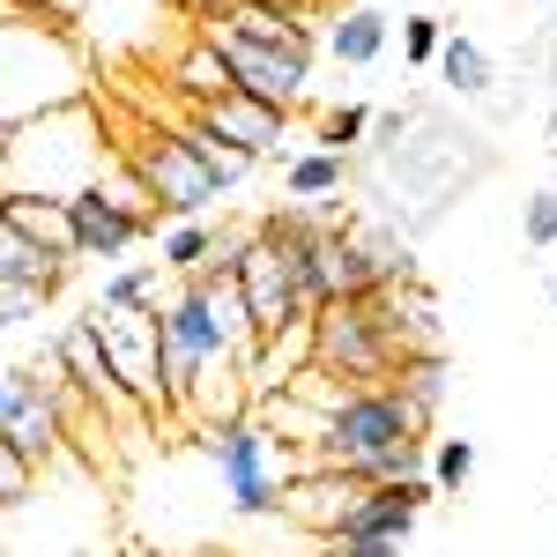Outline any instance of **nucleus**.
<instances>
[{
	"mask_svg": "<svg viewBox=\"0 0 557 557\" xmlns=\"http://www.w3.org/2000/svg\"><path fill=\"white\" fill-rule=\"evenodd\" d=\"M520 238L543 253V246H557V186H543V194H528V209H520Z\"/></svg>",
	"mask_w": 557,
	"mask_h": 557,
	"instance_id": "393cba45",
	"label": "nucleus"
},
{
	"mask_svg": "<svg viewBox=\"0 0 557 557\" xmlns=\"http://www.w3.org/2000/svg\"><path fill=\"white\" fill-rule=\"evenodd\" d=\"M550 305H557V283H550Z\"/></svg>",
	"mask_w": 557,
	"mask_h": 557,
	"instance_id": "c85d7f7f",
	"label": "nucleus"
},
{
	"mask_svg": "<svg viewBox=\"0 0 557 557\" xmlns=\"http://www.w3.org/2000/svg\"><path fill=\"white\" fill-rule=\"evenodd\" d=\"M45 305H52L45 290H23V283H0V312H8V327H15V335H23V327L38 320Z\"/></svg>",
	"mask_w": 557,
	"mask_h": 557,
	"instance_id": "bb28decb",
	"label": "nucleus"
},
{
	"mask_svg": "<svg viewBox=\"0 0 557 557\" xmlns=\"http://www.w3.org/2000/svg\"><path fill=\"white\" fill-rule=\"evenodd\" d=\"M75 275V260L45 253L38 238H23V231H8L0 223V283H23V290H45V298H60V283Z\"/></svg>",
	"mask_w": 557,
	"mask_h": 557,
	"instance_id": "f8f14e48",
	"label": "nucleus"
},
{
	"mask_svg": "<svg viewBox=\"0 0 557 557\" xmlns=\"http://www.w3.org/2000/svg\"><path fill=\"white\" fill-rule=\"evenodd\" d=\"M372 483H357V475H335V469H305L298 483H290V520L298 528H312L320 543H335L343 535V520L357 513V498H364Z\"/></svg>",
	"mask_w": 557,
	"mask_h": 557,
	"instance_id": "9b49d317",
	"label": "nucleus"
},
{
	"mask_svg": "<svg viewBox=\"0 0 557 557\" xmlns=\"http://www.w3.org/2000/svg\"><path fill=\"white\" fill-rule=\"evenodd\" d=\"M372 127H380V112H372V104H335V112H320V127H312V149H335V157H357Z\"/></svg>",
	"mask_w": 557,
	"mask_h": 557,
	"instance_id": "4be33fe9",
	"label": "nucleus"
},
{
	"mask_svg": "<svg viewBox=\"0 0 557 557\" xmlns=\"http://www.w3.org/2000/svg\"><path fill=\"white\" fill-rule=\"evenodd\" d=\"M438 83L454 89V97H469V104H475V97H491V52L454 30V38H446V52H438Z\"/></svg>",
	"mask_w": 557,
	"mask_h": 557,
	"instance_id": "6ab92c4d",
	"label": "nucleus"
},
{
	"mask_svg": "<svg viewBox=\"0 0 557 557\" xmlns=\"http://www.w3.org/2000/svg\"><path fill=\"white\" fill-rule=\"evenodd\" d=\"M401 320L394 298H335L312 312V364L349 386H394L401 372Z\"/></svg>",
	"mask_w": 557,
	"mask_h": 557,
	"instance_id": "f257e3e1",
	"label": "nucleus"
},
{
	"mask_svg": "<svg viewBox=\"0 0 557 557\" xmlns=\"http://www.w3.org/2000/svg\"><path fill=\"white\" fill-rule=\"evenodd\" d=\"M194 120L215 127L223 141H238V149L268 157V164H290V157H298V149H290V112H283V104H260V97H246V89H231V97L201 104Z\"/></svg>",
	"mask_w": 557,
	"mask_h": 557,
	"instance_id": "9d476101",
	"label": "nucleus"
},
{
	"mask_svg": "<svg viewBox=\"0 0 557 557\" xmlns=\"http://www.w3.org/2000/svg\"><path fill=\"white\" fill-rule=\"evenodd\" d=\"M475 475V438H431V483L438 491H461Z\"/></svg>",
	"mask_w": 557,
	"mask_h": 557,
	"instance_id": "b1692460",
	"label": "nucleus"
},
{
	"mask_svg": "<svg viewBox=\"0 0 557 557\" xmlns=\"http://www.w3.org/2000/svg\"><path fill=\"white\" fill-rule=\"evenodd\" d=\"M134 178L149 186V201L164 209V223H209L223 186L201 164V149L186 141V127H157L134 141Z\"/></svg>",
	"mask_w": 557,
	"mask_h": 557,
	"instance_id": "7ed1b4c3",
	"label": "nucleus"
},
{
	"mask_svg": "<svg viewBox=\"0 0 557 557\" xmlns=\"http://www.w3.org/2000/svg\"><path fill=\"white\" fill-rule=\"evenodd\" d=\"M201 38L231 60V75H238V89H246V97L283 104V112H298V104H305V89H312V52H290V45H253V38H238L223 15H201Z\"/></svg>",
	"mask_w": 557,
	"mask_h": 557,
	"instance_id": "39448f33",
	"label": "nucleus"
},
{
	"mask_svg": "<svg viewBox=\"0 0 557 557\" xmlns=\"http://www.w3.org/2000/svg\"><path fill=\"white\" fill-rule=\"evenodd\" d=\"M67 215H75V253L83 260H112L120 253H134L149 231H164V215L157 209H134V201H120L112 186H89V194H75L67 201Z\"/></svg>",
	"mask_w": 557,
	"mask_h": 557,
	"instance_id": "6e6552de",
	"label": "nucleus"
},
{
	"mask_svg": "<svg viewBox=\"0 0 557 557\" xmlns=\"http://www.w3.org/2000/svg\"><path fill=\"white\" fill-rule=\"evenodd\" d=\"M327 52L343 60V67H372L386 52V15L380 8H335V23H327Z\"/></svg>",
	"mask_w": 557,
	"mask_h": 557,
	"instance_id": "dca6fc26",
	"label": "nucleus"
},
{
	"mask_svg": "<svg viewBox=\"0 0 557 557\" xmlns=\"http://www.w3.org/2000/svg\"><path fill=\"white\" fill-rule=\"evenodd\" d=\"M431 498H438V483H431V475H409V483H372V491L357 498V513L343 520V535H335V543H409Z\"/></svg>",
	"mask_w": 557,
	"mask_h": 557,
	"instance_id": "1a4fd4ad",
	"label": "nucleus"
},
{
	"mask_svg": "<svg viewBox=\"0 0 557 557\" xmlns=\"http://www.w3.org/2000/svg\"><path fill=\"white\" fill-rule=\"evenodd\" d=\"M238 290H246V312H253L260 343H268V335H290V327L312 320V298H305L298 268L275 253L260 231H253V246H246V260H238Z\"/></svg>",
	"mask_w": 557,
	"mask_h": 557,
	"instance_id": "423d86ee",
	"label": "nucleus"
},
{
	"mask_svg": "<svg viewBox=\"0 0 557 557\" xmlns=\"http://www.w3.org/2000/svg\"><path fill=\"white\" fill-rule=\"evenodd\" d=\"M97 335L112 349V372L149 417L172 409V386H164V312H112V305H89Z\"/></svg>",
	"mask_w": 557,
	"mask_h": 557,
	"instance_id": "20e7f679",
	"label": "nucleus"
},
{
	"mask_svg": "<svg viewBox=\"0 0 557 557\" xmlns=\"http://www.w3.org/2000/svg\"><path fill=\"white\" fill-rule=\"evenodd\" d=\"M446 15H401V52H409V67H438V52H446Z\"/></svg>",
	"mask_w": 557,
	"mask_h": 557,
	"instance_id": "5701e85b",
	"label": "nucleus"
},
{
	"mask_svg": "<svg viewBox=\"0 0 557 557\" xmlns=\"http://www.w3.org/2000/svg\"><path fill=\"white\" fill-rule=\"evenodd\" d=\"M45 357H52V364L75 380V394H83L97 417H134V409H141L127 386H120V372H112V349H104V335H97V320H89V312H83V320H67V327L45 343Z\"/></svg>",
	"mask_w": 557,
	"mask_h": 557,
	"instance_id": "0eeeda50",
	"label": "nucleus"
},
{
	"mask_svg": "<svg viewBox=\"0 0 557 557\" xmlns=\"http://www.w3.org/2000/svg\"><path fill=\"white\" fill-rule=\"evenodd\" d=\"M446 380H454V372H446V349H431V357H401V372H394V386H401V394H409V409H417V417H438V401H446Z\"/></svg>",
	"mask_w": 557,
	"mask_h": 557,
	"instance_id": "412c9836",
	"label": "nucleus"
},
{
	"mask_svg": "<svg viewBox=\"0 0 557 557\" xmlns=\"http://www.w3.org/2000/svg\"><path fill=\"white\" fill-rule=\"evenodd\" d=\"M172 83L186 89V97H194V112H201V104H215V97H231V89H238V75H231V60H223L209 38H194L172 60Z\"/></svg>",
	"mask_w": 557,
	"mask_h": 557,
	"instance_id": "f3484780",
	"label": "nucleus"
},
{
	"mask_svg": "<svg viewBox=\"0 0 557 557\" xmlns=\"http://www.w3.org/2000/svg\"><path fill=\"white\" fill-rule=\"evenodd\" d=\"M320 557H401V543H327Z\"/></svg>",
	"mask_w": 557,
	"mask_h": 557,
	"instance_id": "cd10ccee",
	"label": "nucleus"
},
{
	"mask_svg": "<svg viewBox=\"0 0 557 557\" xmlns=\"http://www.w3.org/2000/svg\"><path fill=\"white\" fill-rule=\"evenodd\" d=\"M550 127H557V112H550Z\"/></svg>",
	"mask_w": 557,
	"mask_h": 557,
	"instance_id": "c756f323",
	"label": "nucleus"
},
{
	"mask_svg": "<svg viewBox=\"0 0 557 557\" xmlns=\"http://www.w3.org/2000/svg\"><path fill=\"white\" fill-rule=\"evenodd\" d=\"M30 483H38V461L0 438V491H8V506H30Z\"/></svg>",
	"mask_w": 557,
	"mask_h": 557,
	"instance_id": "a878e982",
	"label": "nucleus"
},
{
	"mask_svg": "<svg viewBox=\"0 0 557 557\" xmlns=\"http://www.w3.org/2000/svg\"><path fill=\"white\" fill-rule=\"evenodd\" d=\"M343 186H349V157H335V149H298L283 164V201H298V209L343 201Z\"/></svg>",
	"mask_w": 557,
	"mask_h": 557,
	"instance_id": "ddd939ff",
	"label": "nucleus"
},
{
	"mask_svg": "<svg viewBox=\"0 0 557 557\" xmlns=\"http://www.w3.org/2000/svg\"><path fill=\"white\" fill-rule=\"evenodd\" d=\"M215 246H223V231H215V223H164V231H157V260L172 268L178 283H186V275H201V268L215 260Z\"/></svg>",
	"mask_w": 557,
	"mask_h": 557,
	"instance_id": "a211bd4d",
	"label": "nucleus"
},
{
	"mask_svg": "<svg viewBox=\"0 0 557 557\" xmlns=\"http://www.w3.org/2000/svg\"><path fill=\"white\" fill-rule=\"evenodd\" d=\"M409 438H431V424L409 409V394H401V386H357L343 409L327 417L320 446H312L305 461L364 483V469H372L380 454H394V446H409Z\"/></svg>",
	"mask_w": 557,
	"mask_h": 557,
	"instance_id": "f03ea898",
	"label": "nucleus"
},
{
	"mask_svg": "<svg viewBox=\"0 0 557 557\" xmlns=\"http://www.w3.org/2000/svg\"><path fill=\"white\" fill-rule=\"evenodd\" d=\"M0 223L23 231V238H38L45 253L83 260V253H75V215H67V201H0Z\"/></svg>",
	"mask_w": 557,
	"mask_h": 557,
	"instance_id": "2eb2a0df",
	"label": "nucleus"
},
{
	"mask_svg": "<svg viewBox=\"0 0 557 557\" xmlns=\"http://www.w3.org/2000/svg\"><path fill=\"white\" fill-rule=\"evenodd\" d=\"M172 283V268L164 260H141V268H104V283H97V298L89 305H112V312H164V290Z\"/></svg>",
	"mask_w": 557,
	"mask_h": 557,
	"instance_id": "4468645a",
	"label": "nucleus"
},
{
	"mask_svg": "<svg viewBox=\"0 0 557 557\" xmlns=\"http://www.w3.org/2000/svg\"><path fill=\"white\" fill-rule=\"evenodd\" d=\"M186 141L201 149V164L215 172V186H223V194H238V186L253 178V164H260L253 149H238V141H223V134H215V127H201V120H186Z\"/></svg>",
	"mask_w": 557,
	"mask_h": 557,
	"instance_id": "aec40b11",
	"label": "nucleus"
}]
</instances>
